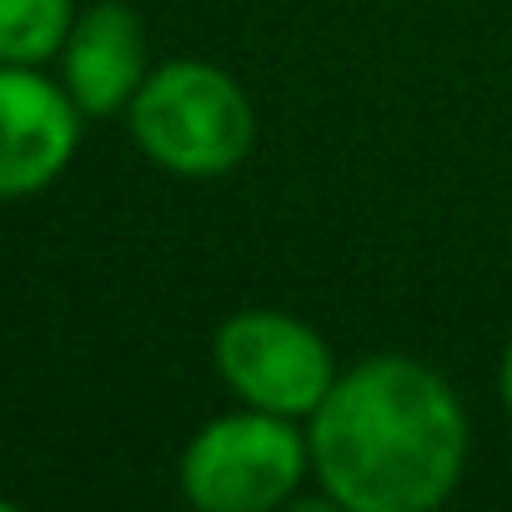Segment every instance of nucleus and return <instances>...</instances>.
I'll return each mask as SVG.
<instances>
[{
	"mask_svg": "<svg viewBox=\"0 0 512 512\" xmlns=\"http://www.w3.org/2000/svg\"><path fill=\"white\" fill-rule=\"evenodd\" d=\"M126 121L146 161L196 181L236 171L256 141V116L236 76L191 56L151 66Z\"/></svg>",
	"mask_w": 512,
	"mask_h": 512,
	"instance_id": "nucleus-2",
	"label": "nucleus"
},
{
	"mask_svg": "<svg viewBox=\"0 0 512 512\" xmlns=\"http://www.w3.org/2000/svg\"><path fill=\"white\" fill-rule=\"evenodd\" d=\"M211 362L241 407H262L282 417H312L337 382L332 347L317 327L292 312L246 307L216 327Z\"/></svg>",
	"mask_w": 512,
	"mask_h": 512,
	"instance_id": "nucleus-4",
	"label": "nucleus"
},
{
	"mask_svg": "<svg viewBox=\"0 0 512 512\" xmlns=\"http://www.w3.org/2000/svg\"><path fill=\"white\" fill-rule=\"evenodd\" d=\"M502 407H507V417H512V342H507V352H502Z\"/></svg>",
	"mask_w": 512,
	"mask_h": 512,
	"instance_id": "nucleus-8",
	"label": "nucleus"
},
{
	"mask_svg": "<svg viewBox=\"0 0 512 512\" xmlns=\"http://www.w3.org/2000/svg\"><path fill=\"white\" fill-rule=\"evenodd\" d=\"M56 61H61V86L71 91L86 121L126 116L141 81L151 76L146 26L121 0H96V6L76 11V26Z\"/></svg>",
	"mask_w": 512,
	"mask_h": 512,
	"instance_id": "nucleus-6",
	"label": "nucleus"
},
{
	"mask_svg": "<svg viewBox=\"0 0 512 512\" xmlns=\"http://www.w3.org/2000/svg\"><path fill=\"white\" fill-rule=\"evenodd\" d=\"M81 106L41 66H0V201L41 196L81 146Z\"/></svg>",
	"mask_w": 512,
	"mask_h": 512,
	"instance_id": "nucleus-5",
	"label": "nucleus"
},
{
	"mask_svg": "<svg viewBox=\"0 0 512 512\" xmlns=\"http://www.w3.org/2000/svg\"><path fill=\"white\" fill-rule=\"evenodd\" d=\"M307 442L327 502L347 512H427L447 502L472 447L447 377L402 352L337 372Z\"/></svg>",
	"mask_w": 512,
	"mask_h": 512,
	"instance_id": "nucleus-1",
	"label": "nucleus"
},
{
	"mask_svg": "<svg viewBox=\"0 0 512 512\" xmlns=\"http://www.w3.org/2000/svg\"><path fill=\"white\" fill-rule=\"evenodd\" d=\"M76 26V0H0V66H46Z\"/></svg>",
	"mask_w": 512,
	"mask_h": 512,
	"instance_id": "nucleus-7",
	"label": "nucleus"
},
{
	"mask_svg": "<svg viewBox=\"0 0 512 512\" xmlns=\"http://www.w3.org/2000/svg\"><path fill=\"white\" fill-rule=\"evenodd\" d=\"M312 467V442L297 417L241 407L211 417L181 452V492L201 512H272L292 502Z\"/></svg>",
	"mask_w": 512,
	"mask_h": 512,
	"instance_id": "nucleus-3",
	"label": "nucleus"
}]
</instances>
